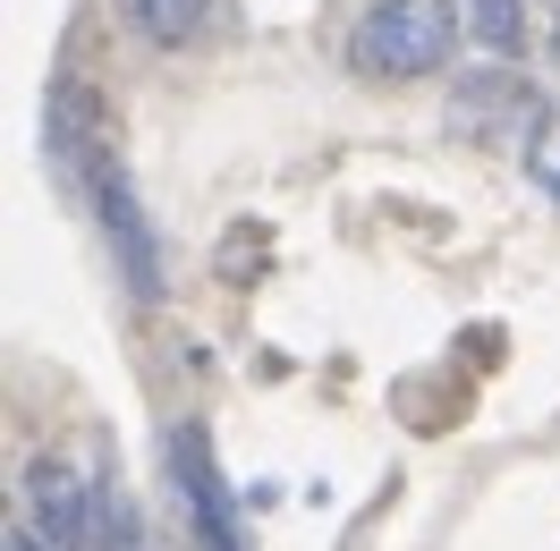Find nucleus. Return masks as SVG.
Segmentation results:
<instances>
[{
  "label": "nucleus",
  "mask_w": 560,
  "mask_h": 551,
  "mask_svg": "<svg viewBox=\"0 0 560 551\" xmlns=\"http://www.w3.org/2000/svg\"><path fill=\"white\" fill-rule=\"evenodd\" d=\"M128 26L162 51H187V43L212 26V0H128Z\"/></svg>",
  "instance_id": "39448f33"
},
{
  "label": "nucleus",
  "mask_w": 560,
  "mask_h": 551,
  "mask_svg": "<svg viewBox=\"0 0 560 551\" xmlns=\"http://www.w3.org/2000/svg\"><path fill=\"white\" fill-rule=\"evenodd\" d=\"M26 501H35V535L51 551H128V509L103 483V467H85L77 449H43L26 467Z\"/></svg>",
  "instance_id": "f257e3e1"
},
{
  "label": "nucleus",
  "mask_w": 560,
  "mask_h": 551,
  "mask_svg": "<svg viewBox=\"0 0 560 551\" xmlns=\"http://www.w3.org/2000/svg\"><path fill=\"white\" fill-rule=\"evenodd\" d=\"M467 26H476V43L492 60H510L526 43V0H467Z\"/></svg>",
  "instance_id": "423d86ee"
},
{
  "label": "nucleus",
  "mask_w": 560,
  "mask_h": 551,
  "mask_svg": "<svg viewBox=\"0 0 560 551\" xmlns=\"http://www.w3.org/2000/svg\"><path fill=\"white\" fill-rule=\"evenodd\" d=\"M535 178H544V187L560 196V110L544 119V128H535Z\"/></svg>",
  "instance_id": "0eeeda50"
},
{
  "label": "nucleus",
  "mask_w": 560,
  "mask_h": 551,
  "mask_svg": "<svg viewBox=\"0 0 560 551\" xmlns=\"http://www.w3.org/2000/svg\"><path fill=\"white\" fill-rule=\"evenodd\" d=\"M535 9H544V17H552V35H560V0H535Z\"/></svg>",
  "instance_id": "1a4fd4ad"
},
{
  "label": "nucleus",
  "mask_w": 560,
  "mask_h": 551,
  "mask_svg": "<svg viewBox=\"0 0 560 551\" xmlns=\"http://www.w3.org/2000/svg\"><path fill=\"white\" fill-rule=\"evenodd\" d=\"M171 476L187 492V517H196V543L205 551H238V509H230V483L212 467V442L196 424H178L171 433Z\"/></svg>",
  "instance_id": "20e7f679"
},
{
  "label": "nucleus",
  "mask_w": 560,
  "mask_h": 551,
  "mask_svg": "<svg viewBox=\"0 0 560 551\" xmlns=\"http://www.w3.org/2000/svg\"><path fill=\"white\" fill-rule=\"evenodd\" d=\"M0 551H51V543H43V535H9Z\"/></svg>",
  "instance_id": "6e6552de"
},
{
  "label": "nucleus",
  "mask_w": 560,
  "mask_h": 551,
  "mask_svg": "<svg viewBox=\"0 0 560 551\" xmlns=\"http://www.w3.org/2000/svg\"><path fill=\"white\" fill-rule=\"evenodd\" d=\"M77 119H85V137H77V187H85V204H94V221H103V238L119 246L128 280H137L144 297H153V289H162V263H153V230H144L137 187H128V171H119V153H110V137H103V119H94V94H77Z\"/></svg>",
  "instance_id": "7ed1b4c3"
},
{
  "label": "nucleus",
  "mask_w": 560,
  "mask_h": 551,
  "mask_svg": "<svg viewBox=\"0 0 560 551\" xmlns=\"http://www.w3.org/2000/svg\"><path fill=\"white\" fill-rule=\"evenodd\" d=\"M451 51H458V0H374L349 26V69L383 77V85L433 77Z\"/></svg>",
  "instance_id": "f03ea898"
}]
</instances>
